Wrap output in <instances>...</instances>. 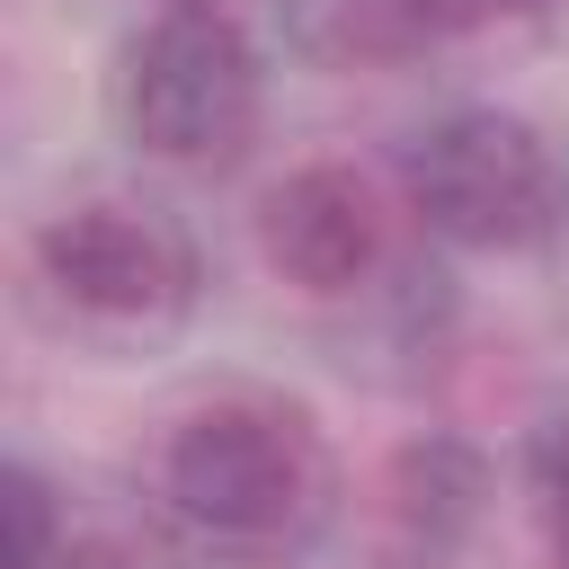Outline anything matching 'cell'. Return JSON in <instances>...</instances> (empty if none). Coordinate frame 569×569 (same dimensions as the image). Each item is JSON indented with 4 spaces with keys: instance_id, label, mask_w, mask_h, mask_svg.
I'll use <instances>...</instances> for the list:
<instances>
[{
    "instance_id": "6da1fadb",
    "label": "cell",
    "mask_w": 569,
    "mask_h": 569,
    "mask_svg": "<svg viewBox=\"0 0 569 569\" xmlns=\"http://www.w3.org/2000/svg\"><path fill=\"white\" fill-rule=\"evenodd\" d=\"M160 489L213 542H293L329 498V453L284 400H204L178 418Z\"/></svg>"
},
{
    "instance_id": "7a4b0ae2",
    "label": "cell",
    "mask_w": 569,
    "mask_h": 569,
    "mask_svg": "<svg viewBox=\"0 0 569 569\" xmlns=\"http://www.w3.org/2000/svg\"><path fill=\"white\" fill-rule=\"evenodd\" d=\"M258 98H267L258 44L222 9H169L116 53V124L178 169L231 160L258 133Z\"/></svg>"
},
{
    "instance_id": "3957f363",
    "label": "cell",
    "mask_w": 569,
    "mask_h": 569,
    "mask_svg": "<svg viewBox=\"0 0 569 569\" xmlns=\"http://www.w3.org/2000/svg\"><path fill=\"white\" fill-rule=\"evenodd\" d=\"M409 213L453 249H533L560 222V160L516 107H453L436 116L409 160Z\"/></svg>"
},
{
    "instance_id": "277c9868",
    "label": "cell",
    "mask_w": 569,
    "mask_h": 569,
    "mask_svg": "<svg viewBox=\"0 0 569 569\" xmlns=\"http://www.w3.org/2000/svg\"><path fill=\"white\" fill-rule=\"evenodd\" d=\"M44 293L89 329H169L196 302V258L160 213L133 204H71L36 231Z\"/></svg>"
},
{
    "instance_id": "5b68a950",
    "label": "cell",
    "mask_w": 569,
    "mask_h": 569,
    "mask_svg": "<svg viewBox=\"0 0 569 569\" xmlns=\"http://www.w3.org/2000/svg\"><path fill=\"white\" fill-rule=\"evenodd\" d=\"M258 258L302 284V293H356L365 267L382 258V213L373 187L338 160H311L258 196Z\"/></svg>"
},
{
    "instance_id": "8992f818",
    "label": "cell",
    "mask_w": 569,
    "mask_h": 569,
    "mask_svg": "<svg viewBox=\"0 0 569 569\" xmlns=\"http://www.w3.org/2000/svg\"><path fill=\"white\" fill-rule=\"evenodd\" d=\"M480 453L471 445H453V436H418V445H400L391 453V480H382V498H391V525H400V542L418 551V560H445L471 525H480Z\"/></svg>"
},
{
    "instance_id": "52a82bcc",
    "label": "cell",
    "mask_w": 569,
    "mask_h": 569,
    "mask_svg": "<svg viewBox=\"0 0 569 569\" xmlns=\"http://www.w3.org/2000/svg\"><path fill=\"white\" fill-rule=\"evenodd\" d=\"M0 516H9V569H53V489L27 462H9Z\"/></svg>"
},
{
    "instance_id": "ba28073f",
    "label": "cell",
    "mask_w": 569,
    "mask_h": 569,
    "mask_svg": "<svg viewBox=\"0 0 569 569\" xmlns=\"http://www.w3.org/2000/svg\"><path fill=\"white\" fill-rule=\"evenodd\" d=\"M533 489L551 498V516H569V418H551L533 436Z\"/></svg>"
},
{
    "instance_id": "9c48e42d",
    "label": "cell",
    "mask_w": 569,
    "mask_h": 569,
    "mask_svg": "<svg viewBox=\"0 0 569 569\" xmlns=\"http://www.w3.org/2000/svg\"><path fill=\"white\" fill-rule=\"evenodd\" d=\"M551 525H560V551H569V516H551Z\"/></svg>"
}]
</instances>
